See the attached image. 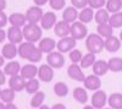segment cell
I'll use <instances>...</instances> for the list:
<instances>
[{
    "label": "cell",
    "mask_w": 122,
    "mask_h": 109,
    "mask_svg": "<svg viewBox=\"0 0 122 109\" xmlns=\"http://www.w3.org/2000/svg\"><path fill=\"white\" fill-rule=\"evenodd\" d=\"M34 44L36 43H30L27 41L18 44V55L32 64H37L43 59L42 50L38 48V45H34Z\"/></svg>",
    "instance_id": "1"
},
{
    "label": "cell",
    "mask_w": 122,
    "mask_h": 109,
    "mask_svg": "<svg viewBox=\"0 0 122 109\" xmlns=\"http://www.w3.org/2000/svg\"><path fill=\"white\" fill-rule=\"evenodd\" d=\"M86 48L89 53L99 54L105 49V39L98 33H90L86 38Z\"/></svg>",
    "instance_id": "2"
},
{
    "label": "cell",
    "mask_w": 122,
    "mask_h": 109,
    "mask_svg": "<svg viewBox=\"0 0 122 109\" xmlns=\"http://www.w3.org/2000/svg\"><path fill=\"white\" fill-rule=\"evenodd\" d=\"M23 37L25 41L30 42V43H37L42 39L43 36V28L38 23H27L23 28Z\"/></svg>",
    "instance_id": "3"
},
{
    "label": "cell",
    "mask_w": 122,
    "mask_h": 109,
    "mask_svg": "<svg viewBox=\"0 0 122 109\" xmlns=\"http://www.w3.org/2000/svg\"><path fill=\"white\" fill-rule=\"evenodd\" d=\"M72 38H75L76 41H81L88 37V28L86 26V23L81 22V21H76L71 25V34Z\"/></svg>",
    "instance_id": "4"
},
{
    "label": "cell",
    "mask_w": 122,
    "mask_h": 109,
    "mask_svg": "<svg viewBox=\"0 0 122 109\" xmlns=\"http://www.w3.org/2000/svg\"><path fill=\"white\" fill-rule=\"evenodd\" d=\"M43 9L40 6H30L27 11H26V18H27V22L28 23H40V21H42L43 18Z\"/></svg>",
    "instance_id": "5"
},
{
    "label": "cell",
    "mask_w": 122,
    "mask_h": 109,
    "mask_svg": "<svg viewBox=\"0 0 122 109\" xmlns=\"http://www.w3.org/2000/svg\"><path fill=\"white\" fill-rule=\"evenodd\" d=\"M65 56L62 53H60L59 50L57 52H51L46 55V64L50 65L53 69H60L65 65Z\"/></svg>",
    "instance_id": "6"
},
{
    "label": "cell",
    "mask_w": 122,
    "mask_h": 109,
    "mask_svg": "<svg viewBox=\"0 0 122 109\" xmlns=\"http://www.w3.org/2000/svg\"><path fill=\"white\" fill-rule=\"evenodd\" d=\"M76 42L77 41L75 38H72L71 36L65 37V38H60V41L56 44V49L62 54L70 53L71 50H73V49L76 48Z\"/></svg>",
    "instance_id": "7"
},
{
    "label": "cell",
    "mask_w": 122,
    "mask_h": 109,
    "mask_svg": "<svg viewBox=\"0 0 122 109\" xmlns=\"http://www.w3.org/2000/svg\"><path fill=\"white\" fill-rule=\"evenodd\" d=\"M7 39L10 43L14 44H21L23 42V31L21 27H16V26H10L7 28Z\"/></svg>",
    "instance_id": "8"
},
{
    "label": "cell",
    "mask_w": 122,
    "mask_h": 109,
    "mask_svg": "<svg viewBox=\"0 0 122 109\" xmlns=\"http://www.w3.org/2000/svg\"><path fill=\"white\" fill-rule=\"evenodd\" d=\"M57 23V16L54 11H46L44 12L43 15V18L42 21H40V27L45 31H49V29H51L53 27H55V25Z\"/></svg>",
    "instance_id": "9"
},
{
    "label": "cell",
    "mask_w": 122,
    "mask_h": 109,
    "mask_svg": "<svg viewBox=\"0 0 122 109\" xmlns=\"http://www.w3.org/2000/svg\"><path fill=\"white\" fill-rule=\"evenodd\" d=\"M53 77H54V69L45 64V65H40L38 67V78H39V81H42V82H51L53 80Z\"/></svg>",
    "instance_id": "10"
},
{
    "label": "cell",
    "mask_w": 122,
    "mask_h": 109,
    "mask_svg": "<svg viewBox=\"0 0 122 109\" xmlns=\"http://www.w3.org/2000/svg\"><path fill=\"white\" fill-rule=\"evenodd\" d=\"M67 75L70 76V78H72L73 81H77V82H83L86 78V75L83 74L82 67L78 64H71L67 69Z\"/></svg>",
    "instance_id": "11"
},
{
    "label": "cell",
    "mask_w": 122,
    "mask_h": 109,
    "mask_svg": "<svg viewBox=\"0 0 122 109\" xmlns=\"http://www.w3.org/2000/svg\"><path fill=\"white\" fill-rule=\"evenodd\" d=\"M90 102H92V105H93L95 109H103V108H105V104L107 103V96L104 91H101V90L95 91L94 94L92 96Z\"/></svg>",
    "instance_id": "12"
},
{
    "label": "cell",
    "mask_w": 122,
    "mask_h": 109,
    "mask_svg": "<svg viewBox=\"0 0 122 109\" xmlns=\"http://www.w3.org/2000/svg\"><path fill=\"white\" fill-rule=\"evenodd\" d=\"M83 86L86 90H89V91H99L100 87H101V80L100 77L97 76V75H89V76H86L84 81H83Z\"/></svg>",
    "instance_id": "13"
},
{
    "label": "cell",
    "mask_w": 122,
    "mask_h": 109,
    "mask_svg": "<svg viewBox=\"0 0 122 109\" xmlns=\"http://www.w3.org/2000/svg\"><path fill=\"white\" fill-rule=\"evenodd\" d=\"M56 44H57V42H55L53 38L44 37V38H42L38 42V48L42 50L43 54H49V53H51V52L55 50Z\"/></svg>",
    "instance_id": "14"
},
{
    "label": "cell",
    "mask_w": 122,
    "mask_h": 109,
    "mask_svg": "<svg viewBox=\"0 0 122 109\" xmlns=\"http://www.w3.org/2000/svg\"><path fill=\"white\" fill-rule=\"evenodd\" d=\"M54 32H55V36H57L59 38L68 37L71 34V23H67L64 20L57 21V23L54 27Z\"/></svg>",
    "instance_id": "15"
},
{
    "label": "cell",
    "mask_w": 122,
    "mask_h": 109,
    "mask_svg": "<svg viewBox=\"0 0 122 109\" xmlns=\"http://www.w3.org/2000/svg\"><path fill=\"white\" fill-rule=\"evenodd\" d=\"M1 55L7 59V60H14V59L18 55V47L17 44L14 43H5V45L1 48Z\"/></svg>",
    "instance_id": "16"
},
{
    "label": "cell",
    "mask_w": 122,
    "mask_h": 109,
    "mask_svg": "<svg viewBox=\"0 0 122 109\" xmlns=\"http://www.w3.org/2000/svg\"><path fill=\"white\" fill-rule=\"evenodd\" d=\"M26 82H27L26 78H23L21 75H16V76L10 77V80H9V87L11 88V90H14L15 92H21V91L25 90Z\"/></svg>",
    "instance_id": "17"
},
{
    "label": "cell",
    "mask_w": 122,
    "mask_h": 109,
    "mask_svg": "<svg viewBox=\"0 0 122 109\" xmlns=\"http://www.w3.org/2000/svg\"><path fill=\"white\" fill-rule=\"evenodd\" d=\"M79 12H78V9H76L75 6H67L64 9V12H62V20L66 21L67 23L72 25L73 22H76L78 20Z\"/></svg>",
    "instance_id": "18"
},
{
    "label": "cell",
    "mask_w": 122,
    "mask_h": 109,
    "mask_svg": "<svg viewBox=\"0 0 122 109\" xmlns=\"http://www.w3.org/2000/svg\"><path fill=\"white\" fill-rule=\"evenodd\" d=\"M9 23L11 26L23 28L28 23L27 18H26V14H22V12H14V14H11L9 16Z\"/></svg>",
    "instance_id": "19"
},
{
    "label": "cell",
    "mask_w": 122,
    "mask_h": 109,
    "mask_svg": "<svg viewBox=\"0 0 122 109\" xmlns=\"http://www.w3.org/2000/svg\"><path fill=\"white\" fill-rule=\"evenodd\" d=\"M20 75H21L23 78H26V80L36 78V76H38V67L34 64H26L21 67Z\"/></svg>",
    "instance_id": "20"
},
{
    "label": "cell",
    "mask_w": 122,
    "mask_h": 109,
    "mask_svg": "<svg viewBox=\"0 0 122 109\" xmlns=\"http://www.w3.org/2000/svg\"><path fill=\"white\" fill-rule=\"evenodd\" d=\"M21 64H20L18 61L16 60H10L7 64L4 65V72L6 76H16V75H20V72H21Z\"/></svg>",
    "instance_id": "21"
},
{
    "label": "cell",
    "mask_w": 122,
    "mask_h": 109,
    "mask_svg": "<svg viewBox=\"0 0 122 109\" xmlns=\"http://www.w3.org/2000/svg\"><path fill=\"white\" fill-rule=\"evenodd\" d=\"M121 44H122V42L120 41V38L111 36L105 39V50H107L109 53H116L120 50Z\"/></svg>",
    "instance_id": "22"
},
{
    "label": "cell",
    "mask_w": 122,
    "mask_h": 109,
    "mask_svg": "<svg viewBox=\"0 0 122 109\" xmlns=\"http://www.w3.org/2000/svg\"><path fill=\"white\" fill-rule=\"evenodd\" d=\"M107 71H110V69H109V64L107 61L103 60V59H100V60H97L93 65V74L101 77V76H104L107 74Z\"/></svg>",
    "instance_id": "23"
},
{
    "label": "cell",
    "mask_w": 122,
    "mask_h": 109,
    "mask_svg": "<svg viewBox=\"0 0 122 109\" xmlns=\"http://www.w3.org/2000/svg\"><path fill=\"white\" fill-rule=\"evenodd\" d=\"M94 16H95L94 10L92 9V7H89V6H87V7L82 9V10L79 11L78 20H79L81 22H83V23H86V25H87V23H89V22L93 21Z\"/></svg>",
    "instance_id": "24"
},
{
    "label": "cell",
    "mask_w": 122,
    "mask_h": 109,
    "mask_svg": "<svg viewBox=\"0 0 122 109\" xmlns=\"http://www.w3.org/2000/svg\"><path fill=\"white\" fill-rule=\"evenodd\" d=\"M110 12L106 9H99L95 11V16H94V21L97 22V25H104V23H109L110 22Z\"/></svg>",
    "instance_id": "25"
},
{
    "label": "cell",
    "mask_w": 122,
    "mask_h": 109,
    "mask_svg": "<svg viewBox=\"0 0 122 109\" xmlns=\"http://www.w3.org/2000/svg\"><path fill=\"white\" fill-rule=\"evenodd\" d=\"M97 33L101 36L104 39L114 36V27L110 23H104V25H98L97 27Z\"/></svg>",
    "instance_id": "26"
},
{
    "label": "cell",
    "mask_w": 122,
    "mask_h": 109,
    "mask_svg": "<svg viewBox=\"0 0 122 109\" xmlns=\"http://www.w3.org/2000/svg\"><path fill=\"white\" fill-rule=\"evenodd\" d=\"M73 98L81 104H86L88 102V93L83 87H76L73 90Z\"/></svg>",
    "instance_id": "27"
},
{
    "label": "cell",
    "mask_w": 122,
    "mask_h": 109,
    "mask_svg": "<svg viewBox=\"0 0 122 109\" xmlns=\"http://www.w3.org/2000/svg\"><path fill=\"white\" fill-rule=\"evenodd\" d=\"M107 104L112 109H122V94L121 93H112L107 98Z\"/></svg>",
    "instance_id": "28"
},
{
    "label": "cell",
    "mask_w": 122,
    "mask_h": 109,
    "mask_svg": "<svg viewBox=\"0 0 122 109\" xmlns=\"http://www.w3.org/2000/svg\"><path fill=\"white\" fill-rule=\"evenodd\" d=\"M105 9L111 15L122 11V0H106Z\"/></svg>",
    "instance_id": "29"
},
{
    "label": "cell",
    "mask_w": 122,
    "mask_h": 109,
    "mask_svg": "<svg viewBox=\"0 0 122 109\" xmlns=\"http://www.w3.org/2000/svg\"><path fill=\"white\" fill-rule=\"evenodd\" d=\"M95 56H97L95 54L89 53V52H88L87 54H84L83 58H82V60H81V63H79L81 67H82V69H88V67H90V66H93L94 63L97 61V58H95Z\"/></svg>",
    "instance_id": "30"
},
{
    "label": "cell",
    "mask_w": 122,
    "mask_h": 109,
    "mask_svg": "<svg viewBox=\"0 0 122 109\" xmlns=\"http://www.w3.org/2000/svg\"><path fill=\"white\" fill-rule=\"evenodd\" d=\"M45 99V93L42 92V91H38L37 93H34L30 98V107L32 108H39L43 105V102Z\"/></svg>",
    "instance_id": "31"
},
{
    "label": "cell",
    "mask_w": 122,
    "mask_h": 109,
    "mask_svg": "<svg viewBox=\"0 0 122 109\" xmlns=\"http://www.w3.org/2000/svg\"><path fill=\"white\" fill-rule=\"evenodd\" d=\"M107 64H109L110 71H112V72H121L122 71V58H118V56L111 58L107 61Z\"/></svg>",
    "instance_id": "32"
},
{
    "label": "cell",
    "mask_w": 122,
    "mask_h": 109,
    "mask_svg": "<svg viewBox=\"0 0 122 109\" xmlns=\"http://www.w3.org/2000/svg\"><path fill=\"white\" fill-rule=\"evenodd\" d=\"M54 93L57 97H66L68 94V86L62 81L56 82L54 85Z\"/></svg>",
    "instance_id": "33"
},
{
    "label": "cell",
    "mask_w": 122,
    "mask_h": 109,
    "mask_svg": "<svg viewBox=\"0 0 122 109\" xmlns=\"http://www.w3.org/2000/svg\"><path fill=\"white\" fill-rule=\"evenodd\" d=\"M39 80H37V78H32V80H27L26 82V87H25V90L28 94H34L39 91Z\"/></svg>",
    "instance_id": "34"
},
{
    "label": "cell",
    "mask_w": 122,
    "mask_h": 109,
    "mask_svg": "<svg viewBox=\"0 0 122 109\" xmlns=\"http://www.w3.org/2000/svg\"><path fill=\"white\" fill-rule=\"evenodd\" d=\"M16 92L14 91V90H11V88H4L3 90V92H1V97H0V99H1L4 103H12L14 102V99H15V97H16V94H15Z\"/></svg>",
    "instance_id": "35"
},
{
    "label": "cell",
    "mask_w": 122,
    "mask_h": 109,
    "mask_svg": "<svg viewBox=\"0 0 122 109\" xmlns=\"http://www.w3.org/2000/svg\"><path fill=\"white\" fill-rule=\"evenodd\" d=\"M109 23L114 28H120V27H122V11L111 15Z\"/></svg>",
    "instance_id": "36"
},
{
    "label": "cell",
    "mask_w": 122,
    "mask_h": 109,
    "mask_svg": "<svg viewBox=\"0 0 122 109\" xmlns=\"http://www.w3.org/2000/svg\"><path fill=\"white\" fill-rule=\"evenodd\" d=\"M68 58H70V60L72 64H79L81 60H82V58H83V54L82 52L79 50V49H73V50H71L68 53Z\"/></svg>",
    "instance_id": "37"
},
{
    "label": "cell",
    "mask_w": 122,
    "mask_h": 109,
    "mask_svg": "<svg viewBox=\"0 0 122 109\" xmlns=\"http://www.w3.org/2000/svg\"><path fill=\"white\" fill-rule=\"evenodd\" d=\"M49 6L51 7L54 11H60V10L65 9L66 0H49Z\"/></svg>",
    "instance_id": "38"
},
{
    "label": "cell",
    "mask_w": 122,
    "mask_h": 109,
    "mask_svg": "<svg viewBox=\"0 0 122 109\" xmlns=\"http://www.w3.org/2000/svg\"><path fill=\"white\" fill-rule=\"evenodd\" d=\"M105 5H106V0H89V4H88V6L93 10L103 9Z\"/></svg>",
    "instance_id": "39"
},
{
    "label": "cell",
    "mask_w": 122,
    "mask_h": 109,
    "mask_svg": "<svg viewBox=\"0 0 122 109\" xmlns=\"http://www.w3.org/2000/svg\"><path fill=\"white\" fill-rule=\"evenodd\" d=\"M71 4H72V6H75L76 9L82 10V9L88 6L89 0H71Z\"/></svg>",
    "instance_id": "40"
},
{
    "label": "cell",
    "mask_w": 122,
    "mask_h": 109,
    "mask_svg": "<svg viewBox=\"0 0 122 109\" xmlns=\"http://www.w3.org/2000/svg\"><path fill=\"white\" fill-rule=\"evenodd\" d=\"M9 22V17L4 11H0V28H4Z\"/></svg>",
    "instance_id": "41"
},
{
    "label": "cell",
    "mask_w": 122,
    "mask_h": 109,
    "mask_svg": "<svg viewBox=\"0 0 122 109\" xmlns=\"http://www.w3.org/2000/svg\"><path fill=\"white\" fill-rule=\"evenodd\" d=\"M5 82H6V75H5L4 70L0 69V87H1L3 85H5Z\"/></svg>",
    "instance_id": "42"
},
{
    "label": "cell",
    "mask_w": 122,
    "mask_h": 109,
    "mask_svg": "<svg viewBox=\"0 0 122 109\" xmlns=\"http://www.w3.org/2000/svg\"><path fill=\"white\" fill-rule=\"evenodd\" d=\"M6 38H7V32H5L4 28H0V43L5 42Z\"/></svg>",
    "instance_id": "43"
},
{
    "label": "cell",
    "mask_w": 122,
    "mask_h": 109,
    "mask_svg": "<svg viewBox=\"0 0 122 109\" xmlns=\"http://www.w3.org/2000/svg\"><path fill=\"white\" fill-rule=\"evenodd\" d=\"M49 3V0H33V4L34 5H37V6H44L45 4H48Z\"/></svg>",
    "instance_id": "44"
},
{
    "label": "cell",
    "mask_w": 122,
    "mask_h": 109,
    "mask_svg": "<svg viewBox=\"0 0 122 109\" xmlns=\"http://www.w3.org/2000/svg\"><path fill=\"white\" fill-rule=\"evenodd\" d=\"M6 5H7L6 0H0V11H4L6 9Z\"/></svg>",
    "instance_id": "45"
},
{
    "label": "cell",
    "mask_w": 122,
    "mask_h": 109,
    "mask_svg": "<svg viewBox=\"0 0 122 109\" xmlns=\"http://www.w3.org/2000/svg\"><path fill=\"white\" fill-rule=\"evenodd\" d=\"M51 109H67L64 104H61V103H57V104H54L51 107Z\"/></svg>",
    "instance_id": "46"
},
{
    "label": "cell",
    "mask_w": 122,
    "mask_h": 109,
    "mask_svg": "<svg viewBox=\"0 0 122 109\" xmlns=\"http://www.w3.org/2000/svg\"><path fill=\"white\" fill-rule=\"evenodd\" d=\"M5 109H18V108H17L14 103H7L6 107H5Z\"/></svg>",
    "instance_id": "47"
},
{
    "label": "cell",
    "mask_w": 122,
    "mask_h": 109,
    "mask_svg": "<svg viewBox=\"0 0 122 109\" xmlns=\"http://www.w3.org/2000/svg\"><path fill=\"white\" fill-rule=\"evenodd\" d=\"M4 64H5V58L3 55H0V67L4 66Z\"/></svg>",
    "instance_id": "48"
},
{
    "label": "cell",
    "mask_w": 122,
    "mask_h": 109,
    "mask_svg": "<svg viewBox=\"0 0 122 109\" xmlns=\"http://www.w3.org/2000/svg\"><path fill=\"white\" fill-rule=\"evenodd\" d=\"M5 107H6V104L3 101H0V109H5Z\"/></svg>",
    "instance_id": "49"
},
{
    "label": "cell",
    "mask_w": 122,
    "mask_h": 109,
    "mask_svg": "<svg viewBox=\"0 0 122 109\" xmlns=\"http://www.w3.org/2000/svg\"><path fill=\"white\" fill-rule=\"evenodd\" d=\"M82 109H95V108H94L93 105H84Z\"/></svg>",
    "instance_id": "50"
},
{
    "label": "cell",
    "mask_w": 122,
    "mask_h": 109,
    "mask_svg": "<svg viewBox=\"0 0 122 109\" xmlns=\"http://www.w3.org/2000/svg\"><path fill=\"white\" fill-rule=\"evenodd\" d=\"M38 109H51V108H50V107H48V105H45V104H43L42 107H39Z\"/></svg>",
    "instance_id": "51"
},
{
    "label": "cell",
    "mask_w": 122,
    "mask_h": 109,
    "mask_svg": "<svg viewBox=\"0 0 122 109\" xmlns=\"http://www.w3.org/2000/svg\"><path fill=\"white\" fill-rule=\"evenodd\" d=\"M120 41H121V42H122V31H121V32H120Z\"/></svg>",
    "instance_id": "52"
},
{
    "label": "cell",
    "mask_w": 122,
    "mask_h": 109,
    "mask_svg": "<svg viewBox=\"0 0 122 109\" xmlns=\"http://www.w3.org/2000/svg\"><path fill=\"white\" fill-rule=\"evenodd\" d=\"M1 92H3V90H1V87H0V97H1Z\"/></svg>",
    "instance_id": "53"
},
{
    "label": "cell",
    "mask_w": 122,
    "mask_h": 109,
    "mask_svg": "<svg viewBox=\"0 0 122 109\" xmlns=\"http://www.w3.org/2000/svg\"><path fill=\"white\" fill-rule=\"evenodd\" d=\"M103 109H112V108H110V107H109V108H103Z\"/></svg>",
    "instance_id": "54"
}]
</instances>
